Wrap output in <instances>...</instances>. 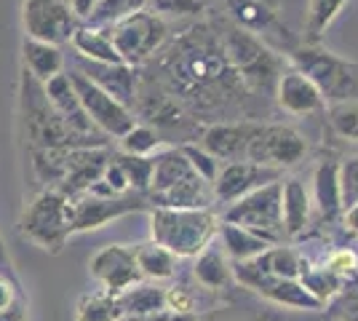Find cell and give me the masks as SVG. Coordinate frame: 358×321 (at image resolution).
I'll list each match as a JSON object with an SVG mask.
<instances>
[{
    "mask_svg": "<svg viewBox=\"0 0 358 321\" xmlns=\"http://www.w3.org/2000/svg\"><path fill=\"white\" fill-rule=\"evenodd\" d=\"M161 67L166 73L169 94L187 105L195 99H211L214 94H227L233 83L243 86L209 27L190 30L187 38L174 43Z\"/></svg>",
    "mask_w": 358,
    "mask_h": 321,
    "instance_id": "6da1fadb",
    "label": "cell"
},
{
    "mask_svg": "<svg viewBox=\"0 0 358 321\" xmlns=\"http://www.w3.org/2000/svg\"><path fill=\"white\" fill-rule=\"evenodd\" d=\"M148 204L166 209H211L214 190L211 183L190 166L179 145H166L152 155Z\"/></svg>",
    "mask_w": 358,
    "mask_h": 321,
    "instance_id": "7a4b0ae2",
    "label": "cell"
},
{
    "mask_svg": "<svg viewBox=\"0 0 358 321\" xmlns=\"http://www.w3.org/2000/svg\"><path fill=\"white\" fill-rule=\"evenodd\" d=\"M217 41L222 46V54L227 64L236 70L243 89L257 94H273L278 76L284 73V59L278 57V51L268 46L262 38H257L243 27L233 24L230 19L220 22L217 27Z\"/></svg>",
    "mask_w": 358,
    "mask_h": 321,
    "instance_id": "3957f363",
    "label": "cell"
},
{
    "mask_svg": "<svg viewBox=\"0 0 358 321\" xmlns=\"http://www.w3.org/2000/svg\"><path fill=\"white\" fill-rule=\"evenodd\" d=\"M220 233V217L211 209H150V241L169 249L179 260L201 255Z\"/></svg>",
    "mask_w": 358,
    "mask_h": 321,
    "instance_id": "277c9868",
    "label": "cell"
},
{
    "mask_svg": "<svg viewBox=\"0 0 358 321\" xmlns=\"http://www.w3.org/2000/svg\"><path fill=\"white\" fill-rule=\"evenodd\" d=\"M22 121L30 139L32 150H73V148H105L94 145L89 139L78 137L73 129L59 118V113L48 102L41 80H35L30 73H22Z\"/></svg>",
    "mask_w": 358,
    "mask_h": 321,
    "instance_id": "5b68a950",
    "label": "cell"
},
{
    "mask_svg": "<svg viewBox=\"0 0 358 321\" xmlns=\"http://www.w3.org/2000/svg\"><path fill=\"white\" fill-rule=\"evenodd\" d=\"M289 54H292V64L318 86L327 105L350 102V99L358 102V62L343 59L318 43H305V46L292 48Z\"/></svg>",
    "mask_w": 358,
    "mask_h": 321,
    "instance_id": "8992f818",
    "label": "cell"
},
{
    "mask_svg": "<svg viewBox=\"0 0 358 321\" xmlns=\"http://www.w3.org/2000/svg\"><path fill=\"white\" fill-rule=\"evenodd\" d=\"M22 236L35 246H41L43 252L51 255L62 252L67 238L73 236V201L57 187L41 190L24 209Z\"/></svg>",
    "mask_w": 358,
    "mask_h": 321,
    "instance_id": "52a82bcc",
    "label": "cell"
},
{
    "mask_svg": "<svg viewBox=\"0 0 358 321\" xmlns=\"http://www.w3.org/2000/svg\"><path fill=\"white\" fill-rule=\"evenodd\" d=\"M222 222L254 230L270 244H284V220H281V180L252 190L249 196L227 204Z\"/></svg>",
    "mask_w": 358,
    "mask_h": 321,
    "instance_id": "ba28073f",
    "label": "cell"
},
{
    "mask_svg": "<svg viewBox=\"0 0 358 321\" xmlns=\"http://www.w3.org/2000/svg\"><path fill=\"white\" fill-rule=\"evenodd\" d=\"M113 43L118 48L120 59L126 64H145L155 54H161V48L169 41V24L166 19L155 16L148 8H139L134 14L118 19L113 27H107Z\"/></svg>",
    "mask_w": 358,
    "mask_h": 321,
    "instance_id": "9c48e42d",
    "label": "cell"
},
{
    "mask_svg": "<svg viewBox=\"0 0 358 321\" xmlns=\"http://www.w3.org/2000/svg\"><path fill=\"white\" fill-rule=\"evenodd\" d=\"M305 155H308V139L294 126L286 123H257L246 148V161L278 171L294 169L302 164Z\"/></svg>",
    "mask_w": 358,
    "mask_h": 321,
    "instance_id": "30bf717a",
    "label": "cell"
},
{
    "mask_svg": "<svg viewBox=\"0 0 358 321\" xmlns=\"http://www.w3.org/2000/svg\"><path fill=\"white\" fill-rule=\"evenodd\" d=\"M67 76L73 80V89L80 99V105L86 110L89 121L94 123V129L99 134H105L107 139H120L131 126L136 123L134 110L126 105H120L115 97H110L102 92L96 83H91L86 76H80L78 70H67Z\"/></svg>",
    "mask_w": 358,
    "mask_h": 321,
    "instance_id": "8fae6325",
    "label": "cell"
},
{
    "mask_svg": "<svg viewBox=\"0 0 358 321\" xmlns=\"http://www.w3.org/2000/svg\"><path fill=\"white\" fill-rule=\"evenodd\" d=\"M22 24H24V35L32 41L64 46L70 43L80 19L75 16L73 6L67 0H24Z\"/></svg>",
    "mask_w": 358,
    "mask_h": 321,
    "instance_id": "7c38bea8",
    "label": "cell"
},
{
    "mask_svg": "<svg viewBox=\"0 0 358 321\" xmlns=\"http://www.w3.org/2000/svg\"><path fill=\"white\" fill-rule=\"evenodd\" d=\"M148 206V196H139V193H123V196L83 193V196L73 199V233L99 230L118 217L145 212Z\"/></svg>",
    "mask_w": 358,
    "mask_h": 321,
    "instance_id": "4fadbf2b",
    "label": "cell"
},
{
    "mask_svg": "<svg viewBox=\"0 0 358 321\" xmlns=\"http://www.w3.org/2000/svg\"><path fill=\"white\" fill-rule=\"evenodd\" d=\"M73 70L86 76L91 83H96L110 97H115L120 105L134 110L136 92H139V67L126 64V62H91L75 57Z\"/></svg>",
    "mask_w": 358,
    "mask_h": 321,
    "instance_id": "5bb4252c",
    "label": "cell"
},
{
    "mask_svg": "<svg viewBox=\"0 0 358 321\" xmlns=\"http://www.w3.org/2000/svg\"><path fill=\"white\" fill-rule=\"evenodd\" d=\"M91 276L96 278V284L110 294H120L129 287H134L136 281H142L139 268L134 260V249L123 244H107L102 246L89 262Z\"/></svg>",
    "mask_w": 358,
    "mask_h": 321,
    "instance_id": "9a60e30c",
    "label": "cell"
},
{
    "mask_svg": "<svg viewBox=\"0 0 358 321\" xmlns=\"http://www.w3.org/2000/svg\"><path fill=\"white\" fill-rule=\"evenodd\" d=\"M281 177H284V171L259 166V164H252V161L222 164L217 180L211 183L214 201H217V204H220V201H222V204H233V201L249 196L257 187H262V185H268V183H275V180H281Z\"/></svg>",
    "mask_w": 358,
    "mask_h": 321,
    "instance_id": "2e32d148",
    "label": "cell"
},
{
    "mask_svg": "<svg viewBox=\"0 0 358 321\" xmlns=\"http://www.w3.org/2000/svg\"><path fill=\"white\" fill-rule=\"evenodd\" d=\"M110 150L105 148H73L67 150V164H64V177L59 183V193H64L73 201L83 193H89L94 185L102 180L110 161Z\"/></svg>",
    "mask_w": 358,
    "mask_h": 321,
    "instance_id": "e0dca14e",
    "label": "cell"
},
{
    "mask_svg": "<svg viewBox=\"0 0 358 321\" xmlns=\"http://www.w3.org/2000/svg\"><path fill=\"white\" fill-rule=\"evenodd\" d=\"M43 89L48 102L59 113V118L73 129L78 137L89 139L94 145H107L105 134H99L94 129V123L89 121V115H86V110H83V105H80V99H78V94L73 89V80L67 76V70L59 73V76H54L51 80H45Z\"/></svg>",
    "mask_w": 358,
    "mask_h": 321,
    "instance_id": "ac0fdd59",
    "label": "cell"
},
{
    "mask_svg": "<svg viewBox=\"0 0 358 321\" xmlns=\"http://www.w3.org/2000/svg\"><path fill=\"white\" fill-rule=\"evenodd\" d=\"M273 97L286 115H294V118H305V115H315V113L327 110V102L318 92V86L294 64L284 67Z\"/></svg>",
    "mask_w": 358,
    "mask_h": 321,
    "instance_id": "d6986e66",
    "label": "cell"
},
{
    "mask_svg": "<svg viewBox=\"0 0 358 321\" xmlns=\"http://www.w3.org/2000/svg\"><path fill=\"white\" fill-rule=\"evenodd\" d=\"M259 121H217L209 123L198 145L211 153L220 164H233V161H246V148L252 139L254 129Z\"/></svg>",
    "mask_w": 358,
    "mask_h": 321,
    "instance_id": "ffe728a7",
    "label": "cell"
},
{
    "mask_svg": "<svg viewBox=\"0 0 358 321\" xmlns=\"http://www.w3.org/2000/svg\"><path fill=\"white\" fill-rule=\"evenodd\" d=\"M224 8L233 24L262 38L268 46H273V41H289V32L281 24L278 11L268 8L262 0H224Z\"/></svg>",
    "mask_w": 358,
    "mask_h": 321,
    "instance_id": "44dd1931",
    "label": "cell"
},
{
    "mask_svg": "<svg viewBox=\"0 0 358 321\" xmlns=\"http://www.w3.org/2000/svg\"><path fill=\"white\" fill-rule=\"evenodd\" d=\"M281 220H284V236L299 238L313 220V199L310 190L299 177H281Z\"/></svg>",
    "mask_w": 358,
    "mask_h": 321,
    "instance_id": "7402d4cb",
    "label": "cell"
},
{
    "mask_svg": "<svg viewBox=\"0 0 358 321\" xmlns=\"http://www.w3.org/2000/svg\"><path fill=\"white\" fill-rule=\"evenodd\" d=\"M313 209L327 222H334L343 214V196H340V161L324 158L313 169Z\"/></svg>",
    "mask_w": 358,
    "mask_h": 321,
    "instance_id": "603a6c76",
    "label": "cell"
},
{
    "mask_svg": "<svg viewBox=\"0 0 358 321\" xmlns=\"http://www.w3.org/2000/svg\"><path fill=\"white\" fill-rule=\"evenodd\" d=\"M193 278L209 292H222L233 281V265L222 252V246H217V238L211 241L201 255L193 257Z\"/></svg>",
    "mask_w": 358,
    "mask_h": 321,
    "instance_id": "cb8c5ba5",
    "label": "cell"
},
{
    "mask_svg": "<svg viewBox=\"0 0 358 321\" xmlns=\"http://www.w3.org/2000/svg\"><path fill=\"white\" fill-rule=\"evenodd\" d=\"M217 238H220V246H222V252L227 255L230 262L254 260L262 252H268L270 246H275L270 244V241H265L262 236H257L254 230L241 228V225H230V222H220Z\"/></svg>",
    "mask_w": 358,
    "mask_h": 321,
    "instance_id": "d4e9b609",
    "label": "cell"
},
{
    "mask_svg": "<svg viewBox=\"0 0 358 321\" xmlns=\"http://www.w3.org/2000/svg\"><path fill=\"white\" fill-rule=\"evenodd\" d=\"M22 57H24V73H30L35 80H51L54 76L64 73V51L62 46L43 43V41H32L24 38L22 43Z\"/></svg>",
    "mask_w": 358,
    "mask_h": 321,
    "instance_id": "484cf974",
    "label": "cell"
},
{
    "mask_svg": "<svg viewBox=\"0 0 358 321\" xmlns=\"http://www.w3.org/2000/svg\"><path fill=\"white\" fill-rule=\"evenodd\" d=\"M70 46L75 48V57H83L91 62H123L118 54V48L113 43L107 27H94L80 22L78 30L70 38Z\"/></svg>",
    "mask_w": 358,
    "mask_h": 321,
    "instance_id": "4316f807",
    "label": "cell"
},
{
    "mask_svg": "<svg viewBox=\"0 0 358 321\" xmlns=\"http://www.w3.org/2000/svg\"><path fill=\"white\" fill-rule=\"evenodd\" d=\"M118 303L123 316H152L166 311V287H161L158 281H136L134 287H129L126 292L118 294Z\"/></svg>",
    "mask_w": 358,
    "mask_h": 321,
    "instance_id": "83f0119b",
    "label": "cell"
},
{
    "mask_svg": "<svg viewBox=\"0 0 358 321\" xmlns=\"http://www.w3.org/2000/svg\"><path fill=\"white\" fill-rule=\"evenodd\" d=\"M134 260L136 268H139V276L145 281H158V284L161 281H171L179 268V257H174L169 249H164L155 241L134 246Z\"/></svg>",
    "mask_w": 358,
    "mask_h": 321,
    "instance_id": "f1b7e54d",
    "label": "cell"
},
{
    "mask_svg": "<svg viewBox=\"0 0 358 321\" xmlns=\"http://www.w3.org/2000/svg\"><path fill=\"white\" fill-rule=\"evenodd\" d=\"M350 0H308L305 14V43H321V38L334 24V19L343 14Z\"/></svg>",
    "mask_w": 358,
    "mask_h": 321,
    "instance_id": "f546056e",
    "label": "cell"
},
{
    "mask_svg": "<svg viewBox=\"0 0 358 321\" xmlns=\"http://www.w3.org/2000/svg\"><path fill=\"white\" fill-rule=\"evenodd\" d=\"M123 311H120L118 294L99 290L83 294L80 303L75 308V321H120Z\"/></svg>",
    "mask_w": 358,
    "mask_h": 321,
    "instance_id": "4dcf8cb0",
    "label": "cell"
},
{
    "mask_svg": "<svg viewBox=\"0 0 358 321\" xmlns=\"http://www.w3.org/2000/svg\"><path fill=\"white\" fill-rule=\"evenodd\" d=\"M257 262L262 265L265 273L278 276V278H299V271H302V255L286 244L270 246L268 252L257 257Z\"/></svg>",
    "mask_w": 358,
    "mask_h": 321,
    "instance_id": "1f68e13d",
    "label": "cell"
},
{
    "mask_svg": "<svg viewBox=\"0 0 358 321\" xmlns=\"http://www.w3.org/2000/svg\"><path fill=\"white\" fill-rule=\"evenodd\" d=\"M118 142H120V153L142 155V158H150V155H155L158 150L166 148L164 139H161V131L155 126H150V123H134Z\"/></svg>",
    "mask_w": 358,
    "mask_h": 321,
    "instance_id": "d6a6232c",
    "label": "cell"
},
{
    "mask_svg": "<svg viewBox=\"0 0 358 321\" xmlns=\"http://www.w3.org/2000/svg\"><path fill=\"white\" fill-rule=\"evenodd\" d=\"M327 121L331 131L340 139L348 142H358V102H331L327 105Z\"/></svg>",
    "mask_w": 358,
    "mask_h": 321,
    "instance_id": "836d02e7",
    "label": "cell"
},
{
    "mask_svg": "<svg viewBox=\"0 0 358 321\" xmlns=\"http://www.w3.org/2000/svg\"><path fill=\"white\" fill-rule=\"evenodd\" d=\"M139 8H145V0H99L83 22L94 27H113L118 19L134 14Z\"/></svg>",
    "mask_w": 358,
    "mask_h": 321,
    "instance_id": "e575fe53",
    "label": "cell"
},
{
    "mask_svg": "<svg viewBox=\"0 0 358 321\" xmlns=\"http://www.w3.org/2000/svg\"><path fill=\"white\" fill-rule=\"evenodd\" d=\"M120 169L129 180V187L131 193H139V196H148L150 190V180H152V155L150 158H142V155H129V153H115Z\"/></svg>",
    "mask_w": 358,
    "mask_h": 321,
    "instance_id": "d590c367",
    "label": "cell"
},
{
    "mask_svg": "<svg viewBox=\"0 0 358 321\" xmlns=\"http://www.w3.org/2000/svg\"><path fill=\"white\" fill-rule=\"evenodd\" d=\"M329 273H334L345 287L348 284H356L358 281V252L350 249V246H343V249H334L331 255L324 262Z\"/></svg>",
    "mask_w": 358,
    "mask_h": 321,
    "instance_id": "8d00e7d4",
    "label": "cell"
},
{
    "mask_svg": "<svg viewBox=\"0 0 358 321\" xmlns=\"http://www.w3.org/2000/svg\"><path fill=\"white\" fill-rule=\"evenodd\" d=\"M145 8L161 19H185L203 11V0H145Z\"/></svg>",
    "mask_w": 358,
    "mask_h": 321,
    "instance_id": "74e56055",
    "label": "cell"
},
{
    "mask_svg": "<svg viewBox=\"0 0 358 321\" xmlns=\"http://www.w3.org/2000/svg\"><path fill=\"white\" fill-rule=\"evenodd\" d=\"M179 148H182L185 158L190 161V166H193L206 183H214V180H217V174H220V166H222V164H220L214 155L206 153L198 142H185V145H179Z\"/></svg>",
    "mask_w": 358,
    "mask_h": 321,
    "instance_id": "f35d334b",
    "label": "cell"
},
{
    "mask_svg": "<svg viewBox=\"0 0 358 321\" xmlns=\"http://www.w3.org/2000/svg\"><path fill=\"white\" fill-rule=\"evenodd\" d=\"M340 196L343 212L358 204V155H348L340 161Z\"/></svg>",
    "mask_w": 358,
    "mask_h": 321,
    "instance_id": "ab89813d",
    "label": "cell"
},
{
    "mask_svg": "<svg viewBox=\"0 0 358 321\" xmlns=\"http://www.w3.org/2000/svg\"><path fill=\"white\" fill-rule=\"evenodd\" d=\"M249 321H305L299 319V311H286V308H265V311H257Z\"/></svg>",
    "mask_w": 358,
    "mask_h": 321,
    "instance_id": "60d3db41",
    "label": "cell"
},
{
    "mask_svg": "<svg viewBox=\"0 0 358 321\" xmlns=\"http://www.w3.org/2000/svg\"><path fill=\"white\" fill-rule=\"evenodd\" d=\"M120 321H198V316L195 313H177V311H161V313H152V316H136V319H131V316H123Z\"/></svg>",
    "mask_w": 358,
    "mask_h": 321,
    "instance_id": "b9f144b4",
    "label": "cell"
},
{
    "mask_svg": "<svg viewBox=\"0 0 358 321\" xmlns=\"http://www.w3.org/2000/svg\"><path fill=\"white\" fill-rule=\"evenodd\" d=\"M14 303H19V290H16V284L8 276L0 273V311L11 308Z\"/></svg>",
    "mask_w": 358,
    "mask_h": 321,
    "instance_id": "7bdbcfd3",
    "label": "cell"
},
{
    "mask_svg": "<svg viewBox=\"0 0 358 321\" xmlns=\"http://www.w3.org/2000/svg\"><path fill=\"white\" fill-rule=\"evenodd\" d=\"M0 321H27V308H24V303L19 300L11 308L0 311Z\"/></svg>",
    "mask_w": 358,
    "mask_h": 321,
    "instance_id": "ee69618b",
    "label": "cell"
},
{
    "mask_svg": "<svg viewBox=\"0 0 358 321\" xmlns=\"http://www.w3.org/2000/svg\"><path fill=\"white\" fill-rule=\"evenodd\" d=\"M96 3H99V0H70V6H73L75 16H78L80 22H83V19H86L91 11H94V6H96Z\"/></svg>",
    "mask_w": 358,
    "mask_h": 321,
    "instance_id": "f6af8a7d",
    "label": "cell"
},
{
    "mask_svg": "<svg viewBox=\"0 0 358 321\" xmlns=\"http://www.w3.org/2000/svg\"><path fill=\"white\" fill-rule=\"evenodd\" d=\"M343 222H345V228L350 230L353 236H358V204H353L350 209H345V212H343Z\"/></svg>",
    "mask_w": 358,
    "mask_h": 321,
    "instance_id": "bcb514c9",
    "label": "cell"
},
{
    "mask_svg": "<svg viewBox=\"0 0 358 321\" xmlns=\"http://www.w3.org/2000/svg\"><path fill=\"white\" fill-rule=\"evenodd\" d=\"M0 271L8 273V252H6V244H3V236H0Z\"/></svg>",
    "mask_w": 358,
    "mask_h": 321,
    "instance_id": "7dc6e473",
    "label": "cell"
},
{
    "mask_svg": "<svg viewBox=\"0 0 358 321\" xmlns=\"http://www.w3.org/2000/svg\"><path fill=\"white\" fill-rule=\"evenodd\" d=\"M262 3H265L268 8H273V11H278V8H281V6H286L289 0H262Z\"/></svg>",
    "mask_w": 358,
    "mask_h": 321,
    "instance_id": "c3c4849f",
    "label": "cell"
},
{
    "mask_svg": "<svg viewBox=\"0 0 358 321\" xmlns=\"http://www.w3.org/2000/svg\"><path fill=\"white\" fill-rule=\"evenodd\" d=\"M198 321H227L224 316H217V313H211V316H206V319H198Z\"/></svg>",
    "mask_w": 358,
    "mask_h": 321,
    "instance_id": "681fc988",
    "label": "cell"
},
{
    "mask_svg": "<svg viewBox=\"0 0 358 321\" xmlns=\"http://www.w3.org/2000/svg\"><path fill=\"white\" fill-rule=\"evenodd\" d=\"M329 321H345V319H340V316H331Z\"/></svg>",
    "mask_w": 358,
    "mask_h": 321,
    "instance_id": "f907efd6",
    "label": "cell"
}]
</instances>
